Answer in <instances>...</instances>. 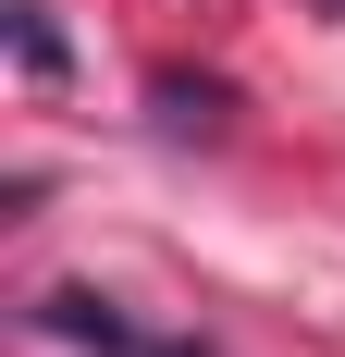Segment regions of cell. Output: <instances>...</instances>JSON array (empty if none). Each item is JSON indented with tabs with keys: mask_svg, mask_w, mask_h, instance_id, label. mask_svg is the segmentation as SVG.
<instances>
[{
	"mask_svg": "<svg viewBox=\"0 0 345 357\" xmlns=\"http://www.w3.org/2000/svg\"><path fill=\"white\" fill-rule=\"evenodd\" d=\"M37 333H62V345H99V357H124V345H136V321H124L99 284H50V296H37Z\"/></svg>",
	"mask_w": 345,
	"mask_h": 357,
	"instance_id": "cell-2",
	"label": "cell"
},
{
	"mask_svg": "<svg viewBox=\"0 0 345 357\" xmlns=\"http://www.w3.org/2000/svg\"><path fill=\"white\" fill-rule=\"evenodd\" d=\"M124 357H222V345H210V333H136Z\"/></svg>",
	"mask_w": 345,
	"mask_h": 357,
	"instance_id": "cell-4",
	"label": "cell"
},
{
	"mask_svg": "<svg viewBox=\"0 0 345 357\" xmlns=\"http://www.w3.org/2000/svg\"><path fill=\"white\" fill-rule=\"evenodd\" d=\"M0 37H13V62H25V86H62V74H74L62 25H50V0H13V13H0Z\"/></svg>",
	"mask_w": 345,
	"mask_h": 357,
	"instance_id": "cell-3",
	"label": "cell"
},
{
	"mask_svg": "<svg viewBox=\"0 0 345 357\" xmlns=\"http://www.w3.org/2000/svg\"><path fill=\"white\" fill-rule=\"evenodd\" d=\"M309 13H333V25H345V0H309Z\"/></svg>",
	"mask_w": 345,
	"mask_h": 357,
	"instance_id": "cell-5",
	"label": "cell"
},
{
	"mask_svg": "<svg viewBox=\"0 0 345 357\" xmlns=\"http://www.w3.org/2000/svg\"><path fill=\"white\" fill-rule=\"evenodd\" d=\"M148 123H161L172 148H222V136H235V86H222V74L161 62V74H148Z\"/></svg>",
	"mask_w": 345,
	"mask_h": 357,
	"instance_id": "cell-1",
	"label": "cell"
}]
</instances>
